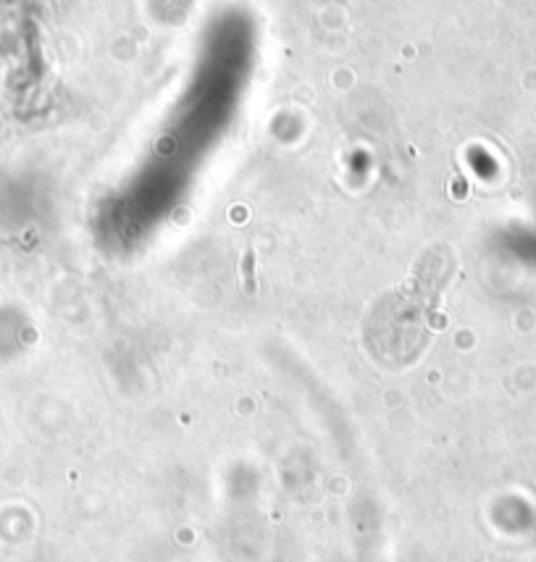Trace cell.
Returning <instances> with one entry per match:
<instances>
[{"instance_id": "6da1fadb", "label": "cell", "mask_w": 536, "mask_h": 562, "mask_svg": "<svg viewBox=\"0 0 536 562\" xmlns=\"http://www.w3.org/2000/svg\"><path fill=\"white\" fill-rule=\"evenodd\" d=\"M242 276H245V287L253 289V255L245 253L242 258Z\"/></svg>"}]
</instances>
